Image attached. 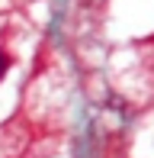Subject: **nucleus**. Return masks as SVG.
<instances>
[{"mask_svg":"<svg viewBox=\"0 0 154 158\" xmlns=\"http://www.w3.org/2000/svg\"><path fill=\"white\" fill-rule=\"evenodd\" d=\"M6 68H10V58H6V52H0V74H3Z\"/></svg>","mask_w":154,"mask_h":158,"instance_id":"f257e3e1","label":"nucleus"}]
</instances>
